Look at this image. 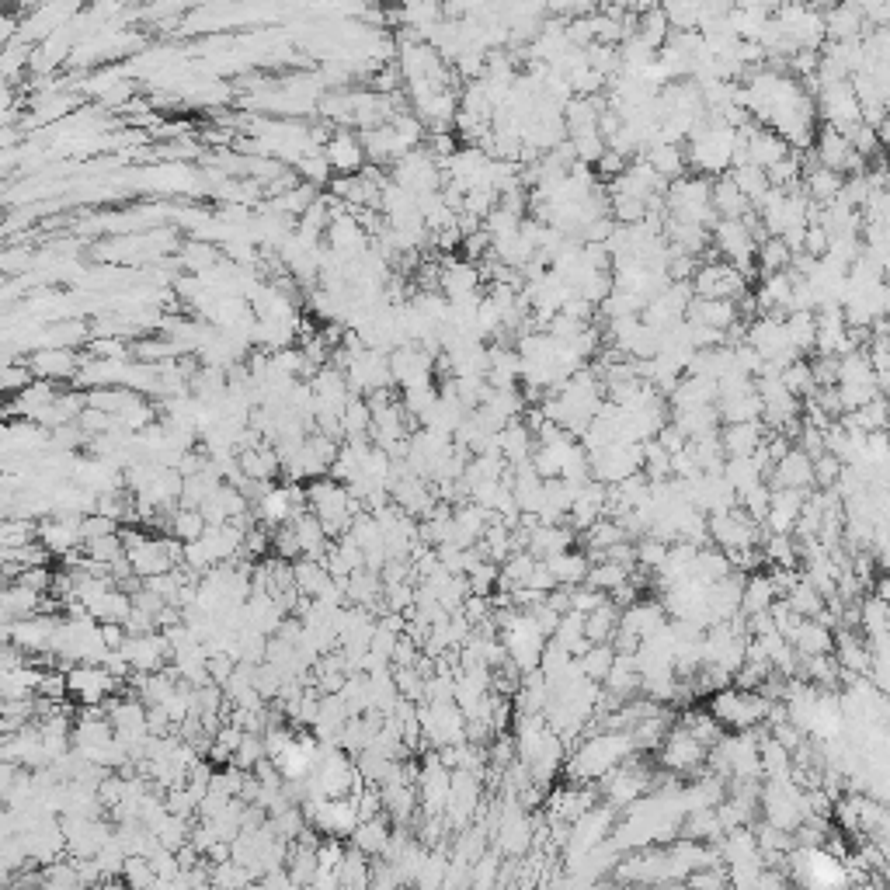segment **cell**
Wrapping results in <instances>:
<instances>
[{"instance_id": "836d02e7", "label": "cell", "mask_w": 890, "mask_h": 890, "mask_svg": "<svg viewBox=\"0 0 890 890\" xmlns=\"http://www.w3.org/2000/svg\"><path fill=\"white\" fill-rule=\"evenodd\" d=\"M84 553L91 560H98V564H112V560L126 557V543H122V532H105V536L98 539H87L84 543Z\"/></svg>"}, {"instance_id": "6da1fadb", "label": "cell", "mask_w": 890, "mask_h": 890, "mask_svg": "<svg viewBox=\"0 0 890 890\" xmlns=\"http://www.w3.org/2000/svg\"><path fill=\"white\" fill-rule=\"evenodd\" d=\"M626 755H633V741L630 731H598L588 734L585 741L578 744L571 758H567V779L571 783H595L598 776L619 765Z\"/></svg>"}, {"instance_id": "ab89813d", "label": "cell", "mask_w": 890, "mask_h": 890, "mask_svg": "<svg viewBox=\"0 0 890 890\" xmlns=\"http://www.w3.org/2000/svg\"><path fill=\"white\" fill-rule=\"evenodd\" d=\"M605 598H609V595L598 592V588H592V585H585V581H581V585H574V588H571V609L585 616V612L598 609V605H602Z\"/></svg>"}, {"instance_id": "9c48e42d", "label": "cell", "mask_w": 890, "mask_h": 890, "mask_svg": "<svg viewBox=\"0 0 890 890\" xmlns=\"http://www.w3.org/2000/svg\"><path fill=\"white\" fill-rule=\"evenodd\" d=\"M765 484L769 487H797V491H811L814 487V473H811V456L800 452L793 445L779 463H772V470L765 473Z\"/></svg>"}, {"instance_id": "4316f807", "label": "cell", "mask_w": 890, "mask_h": 890, "mask_svg": "<svg viewBox=\"0 0 890 890\" xmlns=\"http://www.w3.org/2000/svg\"><path fill=\"white\" fill-rule=\"evenodd\" d=\"M779 383H783L786 390H790L797 400H807V397H811V393L817 390V386H814L811 362H807V355H800V359L786 362V366L779 369Z\"/></svg>"}, {"instance_id": "7a4b0ae2", "label": "cell", "mask_w": 890, "mask_h": 890, "mask_svg": "<svg viewBox=\"0 0 890 890\" xmlns=\"http://www.w3.org/2000/svg\"><path fill=\"white\" fill-rule=\"evenodd\" d=\"M689 286L692 296L699 299H734L738 303L748 293V275L741 268L727 265V261H699Z\"/></svg>"}, {"instance_id": "f1b7e54d", "label": "cell", "mask_w": 890, "mask_h": 890, "mask_svg": "<svg viewBox=\"0 0 890 890\" xmlns=\"http://www.w3.org/2000/svg\"><path fill=\"white\" fill-rule=\"evenodd\" d=\"M783 602L790 605V609L797 612V616H807V619H814L817 612L824 609V598H821V592H817V588L811 585V581L804 578V574H800V578H797V585H793L790 592H786Z\"/></svg>"}, {"instance_id": "e575fe53", "label": "cell", "mask_w": 890, "mask_h": 890, "mask_svg": "<svg viewBox=\"0 0 890 890\" xmlns=\"http://www.w3.org/2000/svg\"><path fill=\"white\" fill-rule=\"evenodd\" d=\"M769 501H772V487L765 484V480H758L755 487H748V491L738 494V505L744 508V515H748L751 522H765V515H769Z\"/></svg>"}, {"instance_id": "4dcf8cb0", "label": "cell", "mask_w": 890, "mask_h": 890, "mask_svg": "<svg viewBox=\"0 0 890 890\" xmlns=\"http://www.w3.org/2000/svg\"><path fill=\"white\" fill-rule=\"evenodd\" d=\"M369 866H372V859L366 856V852L355 849V845H348L345 859H341V870H338V884L341 887H366L369 884Z\"/></svg>"}, {"instance_id": "ffe728a7", "label": "cell", "mask_w": 890, "mask_h": 890, "mask_svg": "<svg viewBox=\"0 0 890 890\" xmlns=\"http://www.w3.org/2000/svg\"><path fill=\"white\" fill-rule=\"evenodd\" d=\"M793 647H797L800 658H807V654H831V647H835V630H828L824 623H817V619H800L797 633H793L790 640Z\"/></svg>"}, {"instance_id": "2e32d148", "label": "cell", "mask_w": 890, "mask_h": 890, "mask_svg": "<svg viewBox=\"0 0 890 890\" xmlns=\"http://www.w3.org/2000/svg\"><path fill=\"white\" fill-rule=\"evenodd\" d=\"M574 543H578V532H574L567 522L564 525H536L525 550H529L536 560H546V557H553V553H560V550H571Z\"/></svg>"}, {"instance_id": "3957f363", "label": "cell", "mask_w": 890, "mask_h": 890, "mask_svg": "<svg viewBox=\"0 0 890 890\" xmlns=\"http://www.w3.org/2000/svg\"><path fill=\"white\" fill-rule=\"evenodd\" d=\"M122 685L126 682H119L105 665H94V661L67 665V696L80 706H101L105 699H112Z\"/></svg>"}, {"instance_id": "d6a6232c", "label": "cell", "mask_w": 890, "mask_h": 890, "mask_svg": "<svg viewBox=\"0 0 890 890\" xmlns=\"http://www.w3.org/2000/svg\"><path fill=\"white\" fill-rule=\"evenodd\" d=\"M612 661H616V651H612V644H592L578 658V668H581V675L592 678V682H605V675H609Z\"/></svg>"}, {"instance_id": "277c9868", "label": "cell", "mask_w": 890, "mask_h": 890, "mask_svg": "<svg viewBox=\"0 0 890 890\" xmlns=\"http://www.w3.org/2000/svg\"><path fill=\"white\" fill-rule=\"evenodd\" d=\"M811 157H814L821 167H831V171L845 174V178H849V174H863V171H866V164H870V160H866L863 153L852 150V143L845 140V133H838V129H831V126H821V129H817V133H814V140H811Z\"/></svg>"}, {"instance_id": "d590c367", "label": "cell", "mask_w": 890, "mask_h": 890, "mask_svg": "<svg viewBox=\"0 0 890 890\" xmlns=\"http://www.w3.org/2000/svg\"><path fill=\"white\" fill-rule=\"evenodd\" d=\"M119 877H122V884H129V887H153V884H160L157 870L150 866L147 856H126V863H122Z\"/></svg>"}, {"instance_id": "ac0fdd59", "label": "cell", "mask_w": 890, "mask_h": 890, "mask_svg": "<svg viewBox=\"0 0 890 890\" xmlns=\"http://www.w3.org/2000/svg\"><path fill=\"white\" fill-rule=\"evenodd\" d=\"M724 824L713 807H699V811H685L682 824H678V838H692V842H720Z\"/></svg>"}, {"instance_id": "60d3db41", "label": "cell", "mask_w": 890, "mask_h": 890, "mask_svg": "<svg viewBox=\"0 0 890 890\" xmlns=\"http://www.w3.org/2000/svg\"><path fill=\"white\" fill-rule=\"evenodd\" d=\"M807 362H811L814 386H835V379H838V359H835V355H817L814 352V359H807Z\"/></svg>"}, {"instance_id": "d6986e66", "label": "cell", "mask_w": 890, "mask_h": 890, "mask_svg": "<svg viewBox=\"0 0 890 890\" xmlns=\"http://www.w3.org/2000/svg\"><path fill=\"white\" fill-rule=\"evenodd\" d=\"M546 567L553 571L557 585L574 588V585H581V581H585L592 560H588L585 550H574V546H571V550H560V553H553V557H546Z\"/></svg>"}, {"instance_id": "7402d4cb", "label": "cell", "mask_w": 890, "mask_h": 890, "mask_svg": "<svg viewBox=\"0 0 890 890\" xmlns=\"http://www.w3.org/2000/svg\"><path fill=\"white\" fill-rule=\"evenodd\" d=\"M727 174H731V181L738 185V192L744 195V199L751 202V209L762 202V195L769 192V174H765V167H755V164H738V167H727Z\"/></svg>"}, {"instance_id": "8992f818", "label": "cell", "mask_w": 890, "mask_h": 890, "mask_svg": "<svg viewBox=\"0 0 890 890\" xmlns=\"http://www.w3.org/2000/svg\"><path fill=\"white\" fill-rule=\"evenodd\" d=\"M35 539L42 543V550L49 557H70L84 546V536H80V519H67V515H46L39 525H35Z\"/></svg>"}, {"instance_id": "ba28073f", "label": "cell", "mask_w": 890, "mask_h": 890, "mask_svg": "<svg viewBox=\"0 0 890 890\" xmlns=\"http://www.w3.org/2000/svg\"><path fill=\"white\" fill-rule=\"evenodd\" d=\"M25 366L35 379L67 383V379H77L80 359L74 355V348H39V352L32 355V362H25Z\"/></svg>"}, {"instance_id": "f35d334b", "label": "cell", "mask_w": 890, "mask_h": 890, "mask_svg": "<svg viewBox=\"0 0 890 890\" xmlns=\"http://www.w3.org/2000/svg\"><path fill=\"white\" fill-rule=\"evenodd\" d=\"M842 459H835L831 452H821V456L811 459V473H814V487H831L838 480V473H842Z\"/></svg>"}, {"instance_id": "7c38bea8", "label": "cell", "mask_w": 890, "mask_h": 890, "mask_svg": "<svg viewBox=\"0 0 890 890\" xmlns=\"http://www.w3.org/2000/svg\"><path fill=\"white\" fill-rule=\"evenodd\" d=\"M804 498H807V491H797V487H772L765 529H769V532H793V522H797Z\"/></svg>"}, {"instance_id": "5b68a950", "label": "cell", "mask_w": 890, "mask_h": 890, "mask_svg": "<svg viewBox=\"0 0 890 890\" xmlns=\"http://www.w3.org/2000/svg\"><path fill=\"white\" fill-rule=\"evenodd\" d=\"M658 762H661V769L675 772V776H696V772H703L706 748L692 738L682 724H675V727H668L665 741H661Z\"/></svg>"}, {"instance_id": "9a60e30c", "label": "cell", "mask_w": 890, "mask_h": 890, "mask_svg": "<svg viewBox=\"0 0 890 890\" xmlns=\"http://www.w3.org/2000/svg\"><path fill=\"white\" fill-rule=\"evenodd\" d=\"M129 609H133V598L119 585H105L98 595L87 598V612H91V619H98V623H122V619L129 616Z\"/></svg>"}, {"instance_id": "cb8c5ba5", "label": "cell", "mask_w": 890, "mask_h": 890, "mask_svg": "<svg viewBox=\"0 0 890 890\" xmlns=\"http://www.w3.org/2000/svg\"><path fill=\"white\" fill-rule=\"evenodd\" d=\"M616 626H619V609L609 602V598H605L598 609L585 612V637H588V644H609L612 633H616Z\"/></svg>"}, {"instance_id": "74e56055", "label": "cell", "mask_w": 890, "mask_h": 890, "mask_svg": "<svg viewBox=\"0 0 890 890\" xmlns=\"http://www.w3.org/2000/svg\"><path fill=\"white\" fill-rule=\"evenodd\" d=\"M637 546V567H644V571H661V567H665V560H668V543H661V539H654V536H640V543H633Z\"/></svg>"}, {"instance_id": "e0dca14e", "label": "cell", "mask_w": 890, "mask_h": 890, "mask_svg": "<svg viewBox=\"0 0 890 890\" xmlns=\"http://www.w3.org/2000/svg\"><path fill=\"white\" fill-rule=\"evenodd\" d=\"M390 831H393V821L386 814H376V817H366V821L355 824V831L348 835V845H355V849H362L366 856H383L386 852V842H390Z\"/></svg>"}, {"instance_id": "83f0119b", "label": "cell", "mask_w": 890, "mask_h": 890, "mask_svg": "<svg viewBox=\"0 0 890 890\" xmlns=\"http://www.w3.org/2000/svg\"><path fill=\"white\" fill-rule=\"evenodd\" d=\"M772 602H776V592H772L769 578H765L762 571L748 574V578H744V592H741V612H765Z\"/></svg>"}, {"instance_id": "f546056e", "label": "cell", "mask_w": 890, "mask_h": 890, "mask_svg": "<svg viewBox=\"0 0 890 890\" xmlns=\"http://www.w3.org/2000/svg\"><path fill=\"white\" fill-rule=\"evenodd\" d=\"M724 480L734 487V494L748 491V487H755L758 480H762V470H758L755 463H751V456H727L724 459Z\"/></svg>"}, {"instance_id": "484cf974", "label": "cell", "mask_w": 890, "mask_h": 890, "mask_svg": "<svg viewBox=\"0 0 890 890\" xmlns=\"http://www.w3.org/2000/svg\"><path fill=\"white\" fill-rule=\"evenodd\" d=\"M167 536L181 539V543H192V539H199L202 532H206V519H202L199 508H174L171 515H167Z\"/></svg>"}, {"instance_id": "8d00e7d4", "label": "cell", "mask_w": 890, "mask_h": 890, "mask_svg": "<svg viewBox=\"0 0 890 890\" xmlns=\"http://www.w3.org/2000/svg\"><path fill=\"white\" fill-rule=\"evenodd\" d=\"M261 758H268V755H265V738H261V734L244 731V738H240V744H237V751H233L230 762L237 765V769L251 772L254 765L261 762Z\"/></svg>"}, {"instance_id": "8fae6325", "label": "cell", "mask_w": 890, "mask_h": 890, "mask_svg": "<svg viewBox=\"0 0 890 890\" xmlns=\"http://www.w3.org/2000/svg\"><path fill=\"white\" fill-rule=\"evenodd\" d=\"M765 425L762 421H734V425H720L717 439L724 456H751L758 445L765 442Z\"/></svg>"}, {"instance_id": "ee69618b", "label": "cell", "mask_w": 890, "mask_h": 890, "mask_svg": "<svg viewBox=\"0 0 890 890\" xmlns=\"http://www.w3.org/2000/svg\"><path fill=\"white\" fill-rule=\"evenodd\" d=\"M529 588H536V592H553L557 588V578H553V571L546 567V560H536L529 571V581H525Z\"/></svg>"}, {"instance_id": "44dd1931", "label": "cell", "mask_w": 890, "mask_h": 890, "mask_svg": "<svg viewBox=\"0 0 890 890\" xmlns=\"http://www.w3.org/2000/svg\"><path fill=\"white\" fill-rule=\"evenodd\" d=\"M678 724H682L692 738L703 744V748H710V744H717L720 738H724V724H720V720L713 717L706 706H703V710H689V706H685L682 717H678Z\"/></svg>"}, {"instance_id": "30bf717a", "label": "cell", "mask_w": 890, "mask_h": 890, "mask_svg": "<svg viewBox=\"0 0 890 890\" xmlns=\"http://www.w3.org/2000/svg\"><path fill=\"white\" fill-rule=\"evenodd\" d=\"M665 623H668V612L661 602H644V598H637L633 605L619 609V630H630L633 637H640V640L658 633Z\"/></svg>"}, {"instance_id": "7bdbcfd3", "label": "cell", "mask_w": 890, "mask_h": 890, "mask_svg": "<svg viewBox=\"0 0 890 890\" xmlns=\"http://www.w3.org/2000/svg\"><path fill=\"white\" fill-rule=\"evenodd\" d=\"M793 445H797L800 452H807V456H811V459H814V456H821V452H824V428L804 425V428H800V435H797V442H793Z\"/></svg>"}, {"instance_id": "1f68e13d", "label": "cell", "mask_w": 890, "mask_h": 890, "mask_svg": "<svg viewBox=\"0 0 890 890\" xmlns=\"http://www.w3.org/2000/svg\"><path fill=\"white\" fill-rule=\"evenodd\" d=\"M626 578H630V567L612 564V560H595V564L588 567V574H585V585H592V588H598V592L609 595L612 588L623 585Z\"/></svg>"}, {"instance_id": "52a82bcc", "label": "cell", "mask_w": 890, "mask_h": 890, "mask_svg": "<svg viewBox=\"0 0 890 890\" xmlns=\"http://www.w3.org/2000/svg\"><path fill=\"white\" fill-rule=\"evenodd\" d=\"M320 150H324V157H327V164H331L334 178H341V174H359L362 167H366L362 140L355 133H348V129H341V133H331Z\"/></svg>"}, {"instance_id": "d4e9b609", "label": "cell", "mask_w": 890, "mask_h": 890, "mask_svg": "<svg viewBox=\"0 0 890 890\" xmlns=\"http://www.w3.org/2000/svg\"><path fill=\"white\" fill-rule=\"evenodd\" d=\"M765 564L776 567H800V546L793 539V532H769V539L762 543Z\"/></svg>"}, {"instance_id": "603a6c76", "label": "cell", "mask_w": 890, "mask_h": 890, "mask_svg": "<svg viewBox=\"0 0 890 890\" xmlns=\"http://www.w3.org/2000/svg\"><path fill=\"white\" fill-rule=\"evenodd\" d=\"M758 765H762V779H790V772H793L790 751L772 738L758 741Z\"/></svg>"}, {"instance_id": "4fadbf2b", "label": "cell", "mask_w": 890, "mask_h": 890, "mask_svg": "<svg viewBox=\"0 0 890 890\" xmlns=\"http://www.w3.org/2000/svg\"><path fill=\"white\" fill-rule=\"evenodd\" d=\"M640 160H647L665 181H675L689 171V160H685L682 143H668V140H661V136L654 143H647L644 153H640Z\"/></svg>"}, {"instance_id": "b9f144b4", "label": "cell", "mask_w": 890, "mask_h": 890, "mask_svg": "<svg viewBox=\"0 0 890 890\" xmlns=\"http://www.w3.org/2000/svg\"><path fill=\"white\" fill-rule=\"evenodd\" d=\"M769 738H772V741H779V744H783V748H786V751H793V748H797V744H800V741H804V738H807V734H804V731H800V727H797V724H790V720H779V724H772V727H769Z\"/></svg>"}, {"instance_id": "5bb4252c", "label": "cell", "mask_w": 890, "mask_h": 890, "mask_svg": "<svg viewBox=\"0 0 890 890\" xmlns=\"http://www.w3.org/2000/svg\"><path fill=\"white\" fill-rule=\"evenodd\" d=\"M710 206H713V213H717L720 220H741V216L751 213V202L738 192V185H734L731 174H727V171L713 178V185H710Z\"/></svg>"}]
</instances>
